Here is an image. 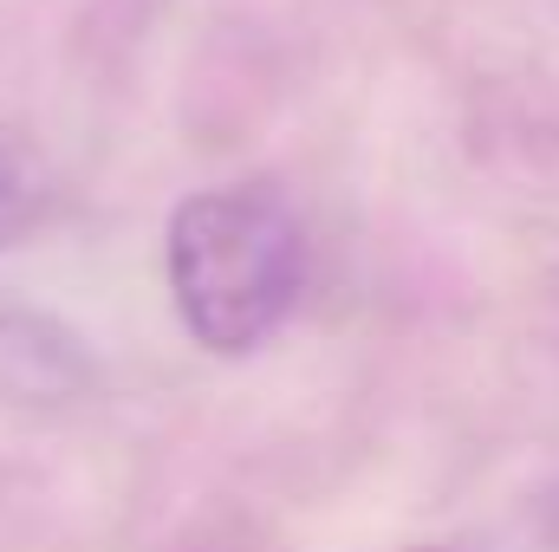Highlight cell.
<instances>
[{"instance_id":"6da1fadb","label":"cell","mask_w":559,"mask_h":552,"mask_svg":"<svg viewBox=\"0 0 559 552\" xmlns=\"http://www.w3.org/2000/svg\"><path fill=\"white\" fill-rule=\"evenodd\" d=\"M163 267L202 351H254L299 299L306 235L267 189H202L169 215Z\"/></svg>"},{"instance_id":"7a4b0ae2","label":"cell","mask_w":559,"mask_h":552,"mask_svg":"<svg viewBox=\"0 0 559 552\" xmlns=\"http://www.w3.org/2000/svg\"><path fill=\"white\" fill-rule=\"evenodd\" d=\"M85 345L46 312H0V391L26 404H72L92 391Z\"/></svg>"},{"instance_id":"3957f363","label":"cell","mask_w":559,"mask_h":552,"mask_svg":"<svg viewBox=\"0 0 559 552\" xmlns=\"http://www.w3.org/2000/svg\"><path fill=\"white\" fill-rule=\"evenodd\" d=\"M46 215H52V163L33 137L0 124V254L20 248Z\"/></svg>"},{"instance_id":"277c9868","label":"cell","mask_w":559,"mask_h":552,"mask_svg":"<svg viewBox=\"0 0 559 552\" xmlns=\"http://www.w3.org/2000/svg\"><path fill=\"white\" fill-rule=\"evenodd\" d=\"M411 552H442V547H411Z\"/></svg>"}]
</instances>
